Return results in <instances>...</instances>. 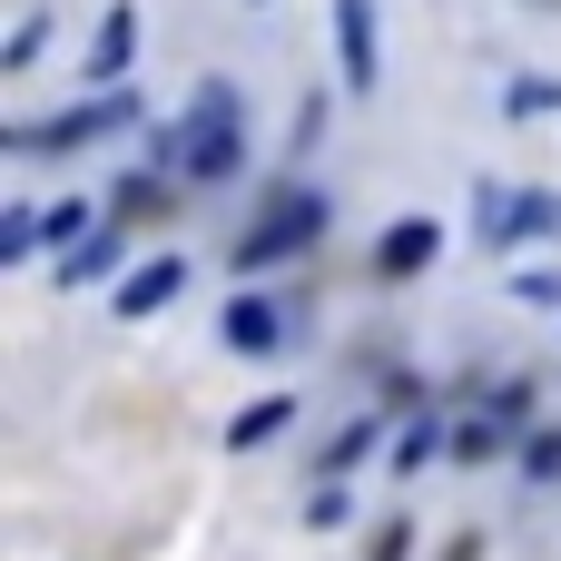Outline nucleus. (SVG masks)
<instances>
[{
  "instance_id": "dca6fc26",
  "label": "nucleus",
  "mask_w": 561,
  "mask_h": 561,
  "mask_svg": "<svg viewBox=\"0 0 561 561\" xmlns=\"http://www.w3.org/2000/svg\"><path fill=\"white\" fill-rule=\"evenodd\" d=\"M503 454V414H473V424H454V463H493Z\"/></svg>"
},
{
  "instance_id": "f03ea898",
  "label": "nucleus",
  "mask_w": 561,
  "mask_h": 561,
  "mask_svg": "<svg viewBox=\"0 0 561 561\" xmlns=\"http://www.w3.org/2000/svg\"><path fill=\"white\" fill-rule=\"evenodd\" d=\"M325 227H335V197H325V187H286V197H276V207H266V217H256V227L237 237V276H256V266H286V256H306V247H316Z\"/></svg>"
},
{
  "instance_id": "39448f33",
  "label": "nucleus",
  "mask_w": 561,
  "mask_h": 561,
  "mask_svg": "<svg viewBox=\"0 0 561 561\" xmlns=\"http://www.w3.org/2000/svg\"><path fill=\"white\" fill-rule=\"evenodd\" d=\"M178 296H187V256H148V266H128V276H118L108 316H118V325H148V316H168Z\"/></svg>"
},
{
  "instance_id": "9d476101",
  "label": "nucleus",
  "mask_w": 561,
  "mask_h": 561,
  "mask_svg": "<svg viewBox=\"0 0 561 561\" xmlns=\"http://www.w3.org/2000/svg\"><path fill=\"white\" fill-rule=\"evenodd\" d=\"M99 227H108V217H99L89 197H59V207H39V247H69V256H79Z\"/></svg>"
},
{
  "instance_id": "f257e3e1",
  "label": "nucleus",
  "mask_w": 561,
  "mask_h": 561,
  "mask_svg": "<svg viewBox=\"0 0 561 561\" xmlns=\"http://www.w3.org/2000/svg\"><path fill=\"white\" fill-rule=\"evenodd\" d=\"M237 158H247V99H237V79H207L187 99V118L158 128V168L207 187V178H237Z\"/></svg>"
},
{
  "instance_id": "a211bd4d",
  "label": "nucleus",
  "mask_w": 561,
  "mask_h": 561,
  "mask_svg": "<svg viewBox=\"0 0 561 561\" xmlns=\"http://www.w3.org/2000/svg\"><path fill=\"white\" fill-rule=\"evenodd\" d=\"M542 108H561V79H513V118H542Z\"/></svg>"
},
{
  "instance_id": "aec40b11",
  "label": "nucleus",
  "mask_w": 561,
  "mask_h": 561,
  "mask_svg": "<svg viewBox=\"0 0 561 561\" xmlns=\"http://www.w3.org/2000/svg\"><path fill=\"white\" fill-rule=\"evenodd\" d=\"M513 296H523V306H561V276H552V266H523Z\"/></svg>"
},
{
  "instance_id": "ddd939ff",
  "label": "nucleus",
  "mask_w": 561,
  "mask_h": 561,
  "mask_svg": "<svg viewBox=\"0 0 561 561\" xmlns=\"http://www.w3.org/2000/svg\"><path fill=\"white\" fill-rule=\"evenodd\" d=\"M434 454H444V424H434V414H414V424L394 434V473H424Z\"/></svg>"
},
{
  "instance_id": "6ab92c4d",
  "label": "nucleus",
  "mask_w": 561,
  "mask_h": 561,
  "mask_svg": "<svg viewBox=\"0 0 561 561\" xmlns=\"http://www.w3.org/2000/svg\"><path fill=\"white\" fill-rule=\"evenodd\" d=\"M523 473H533V483H561V434H533V444H523Z\"/></svg>"
},
{
  "instance_id": "0eeeda50",
  "label": "nucleus",
  "mask_w": 561,
  "mask_h": 561,
  "mask_svg": "<svg viewBox=\"0 0 561 561\" xmlns=\"http://www.w3.org/2000/svg\"><path fill=\"white\" fill-rule=\"evenodd\" d=\"M128 69H138V10H128V0H108V10H99V30H89V79H99V89H118Z\"/></svg>"
},
{
  "instance_id": "4468645a",
  "label": "nucleus",
  "mask_w": 561,
  "mask_h": 561,
  "mask_svg": "<svg viewBox=\"0 0 561 561\" xmlns=\"http://www.w3.org/2000/svg\"><path fill=\"white\" fill-rule=\"evenodd\" d=\"M39 39H49V10H20V20H10V39H0V69H30V59H39Z\"/></svg>"
},
{
  "instance_id": "1a4fd4ad",
  "label": "nucleus",
  "mask_w": 561,
  "mask_h": 561,
  "mask_svg": "<svg viewBox=\"0 0 561 561\" xmlns=\"http://www.w3.org/2000/svg\"><path fill=\"white\" fill-rule=\"evenodd\" d=\"M434 256H444V227H434V217H404V227L375 237V266H385V276H424Z\"/></svg>"
},
{
  "instance_id": "6e6552de",
  "label": "nucleus",
  "mask_w": 561,
  "mask_h": 561,
  "mask_svg": "<svg viewBox=\"0 0 561 561\" xmlns=\"http://www.w3.org/2000/svg\"><path fill=\"white\" fill-rule=\"evenodd\" d=\"M217 335H227L237 355H276V345H286V306H276V296H237V306L217 316Z\"/></svg>"
},
{
  "instance_id": "7ed1b4c3",
  "label": "nucleus",
  "mask_w": 561,
  "mask_h": 561,
  "mask_svg": "<svg viewBox=\"0 0 561 561\" xmlns=\"http://www.w3.org/2000/svg\"><path fill=\"white\" fill-rule=\"evenodd\" d=\"M128 118H138V99H128V89H99V99H79V108H49V118L10 128V148H20V158H49V148H89V138H108V128H128Z\"/></svg>"
},
{
  "instance_id": "423d86ee",
  "label": "nucleus",
  "mask_w": 561,
  "mask_h": 561,
  "mask_svg": "<svg viewBox=\"0 0 561 561\" xmlns=\"http://www.w3.org/2000/svg\"><path fill=\"white\" fill-rule=\"evenodd\" d=\"M335 69H345V89L365 99L375 79H385V39H375V0H335Z\"/></svg>"
},
{
  "instance_id": "f3484780",
  "label": "nucleus",
  "mask_w": 561,
  "mask_h": 561,
  "mask_svg": "<svg viewBox=\"0 0 561 561\" xmlns=\"http://www.w3.org/2000/svg\"><path fill=\"white\" fill-rule=\"evenodd\" d=\"M108 266H118V237L99 227V237H89V247H79V256L59 266V276H69V296H79V286H89V276H108Z\"/></svg>"
},
{
  "instance_id": "20e7f679",
  "label": "nucleus",
  "mask_w": 561,
  "mask_h": 561,
  "mask_svg": "<svg viewBox=\"0 0 561 561\" xmlns=\"http://www.w3.org/2000/svg\"><path fill=\"white\" fill-rule=\"evenodd\" d=\"M473 227H483L493 247H513V237H561V197L552 187H503V178H483V187H473Z\"/></svg>"
},
{
  "instance_id": "412c9836",
  "label": "nucleus",
  "mask_w": 561,
  "mask_h": 561,
  "mask_svg": "<svg viewBox=\"0 0 561 561\" xmlns=\"http://www.w3.org/2000/svg\"><path fill=\"white\" fill-rule=\"evenodd\" d=\"M256 10H266V0H256Z\"/></svg>"
},
{
  "instance_id": "2eb2a0df",
  "label": "nucleus",
  "mask_w": 561,
  "mask_h": 561,
  "mask_svg": "<svg viewBox=\"0 0 561 561\" xmlns=\"http://www.w3.org/2000/svg\"><path fill=\"white\" fill-rule=\"evenodd\" d=\"M39 256V207H0V266Z\"/></svg>"
},
{
  "instance_id": "9b49d317",
  "label": "nucleus",
  "mask_w": 561,
  "mask_h": 561,
  "mask_svg": "<svg viewBox=\"0 0 561 561\" xmlns=\"http://www.w3.org/2000/svg\"><path fill=\"white\" fill-rule=\"evenodd\" d=\"M286 424H296V404H286V394H266V404H247V414L227 424V454H256V444H276Z\"/></svg>"
},
{
  "instance_id": "f8f14e48",
  "label": "nucleus",
  "mask_w": 561,
  "mask_h": 561,
  "mask_svg": "<svg viewBox=\"0 0 561 561\" xmlns=\"http://www.w3.org/2000/svg\"><path fill=\"white\" fill-rule=\"evenodd\" d=\"M375 434H385V424H375V414H365V424H345V434H335V444H325V454H316V473H325V483H345V473H355V463H365V454H375Z\"/></svg>"
}]
</instances>
